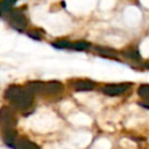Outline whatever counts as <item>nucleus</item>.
I'll return each instance as SVG.
<instances>
[{"label":"nucleus","mask_w":149,"mask_h":149,"mask_svg":"<svg viewBox=\"0 0 149 149\" xmlns=\"http://www.w3.org/2000/svg\"><path fill=\"white\" fill-rule=\"evenodd\" d=\"M15 149H40L34 142L29 141V140H26V139H21L19 140L15 146H14Z\"/></svg>","instance_id":"nucleus-6"},{"label":"nucleus","mask_w":149,"mask_h":149,"mask_svg":"<svg viewBox=\"0 0 149 149\" xmlns=\"http://www.w3.org/2000/svg\"><path fill=\"white\" fill-rule=\"evenodd\" d=\"M17 0H1L0 1V15L3 13H8L12 10L13 6L16 3Z\"/></svg>","instance_id":"nucleus-8"},{"label":"nucleus","mask_w":149,"mask_h":149,"mask_svg":"<svg viewBox=\"0 0 149 149\" xmlns=\"http://www.w3.org/2000/svg\"><path fill=\"white\" fill-rule=\"evenodd\" d=\"M7 19H8V22L10 23V26L15 30L23 31L27 27V17L20 10H10Z\"/></svg>","instance_id":"nucleus-3"},{"label":"nucleus","mask_w":149,"mask_h":149,"mask_svg":"<svg viewBox=\"0 0 149 149\" xmlns=\"http://www.w3.org/2000/svg\"><path fill=\"white\" fill-rule=\"evenodd\" d=\"M29 35H30V37H33V38H35V40H40V38H41V34H40L38 31H36V30L30 31Z\"/></svg>","instance_id":"nucleus-12"},{"label":"nucleus","mask_w":149,"mask_h":149,"mask_svg":"<svg viewBox=\"0 0 149 149\" xmlns=\"http://www.w3.org/2000/svg\"><path fill=\"white\" fill-rule=\"evenodd\" d=\"M95 50H97L100 55H102V56H105V57L116 58V56H118V51L114 50V49H111V48H106V47H99V45H97V47H95Z\"/></svg>","instance_id":"nucleus-7"},{"label":"nucleus","mask_w":149,"mask_h":149,"mask_svg":"<svg viewBox=\"0 0 149 149\" xmlns=\"http://www.w3.org/2000/svg\"><path fill=\"white\" fill-rule=\"evenodd\" d=\"M123 55L127 58H130V59H134V61H141V56H140L139 51H136V50H127V51L123 52Z\"/></svg>","instance_id":"nucleus-11"},{"label":"nucleus","mask_w":149,"mask_h":149,"mask_svg":"<svg viewBox=\"0 0 149 149\" xmlns=\"http://www.w3.org/2000/svg\"><path fill=\"white\" fill-rule=\"evenodd\" d=\"M27 90L34 93L41 94H58L64 90V86L59 81H30L27 84Z\"/></svg>","instance_id":"nucleus-2"},{"label":"nucleus","mask_w":149,"mask_h":149,"mask_svg":"<svg viewBox=\"0 0 149 149\" xmlns=\"http://www.w3.org/2000/svg\"><path fill=\"white\" fill-rule=\"evenodd\" d=\"M72 87L74 91H92L95 87V83L88 79H78L72 83Z\"/></svg>","instance_id":"nucleus-5"},{"label":"nucleus","mask_w":149,"mask_h":149,"mask_svg":"<svg viewBox=\"0 0 149 149\" xmlns=\"http://www.w3.org/2000/svg\"><path fill=\"white\" fill-rule=\"evenodd\" d=\"M6 97L8 100H10L16 107L27 109L33 104V94L27 90L19 86H10L6 91Z\"/></svg>","instance_id":"nucleus-1"},{"label":"nucleus","mask_w":149,"mask_h":149,"mask_svg":"<svg viewBox=\"0 0 149 149\" xmlns=\"http://www.w3.org/2000/svg\"><path fill=\"white\" fill-rule=\"evenodd\" d=\"M132 87L130 83H118V84H106L102 87V92L107 95H119L125 93L126 91H128Z\"/></svg>","instance_id":"nucleus-4"},{"label":"nucleus","mask_w":149,"mask_h":149,"mask_svg":"<svg viewBox=\"0 0 149 149\" xmlns=\"http://www.w3.org/2000/svg\"><path fill=\"white\" fill-rule=\"evenodd\" d=\"M91 48V44L86 41L72 42V50H87Z\"/></svg>","instance_id":"nucleus-10"},{"label":"nucleus","mask_w":149,"mask_h":149,"mask_svg":"<svg viewBox=\"0 0 149 149\" xmlns=\"http://www.w3.org/2000/svg\"><path fill=\"white\" fill-rule=\"evenodd\" d=\"M139 95L142 98L143 102L149 104V84H142L137 90Z\"/></svg>","instance_id":"nucleus-9"},{"label":"nucleus","mask_w":149,"mask_h":149,"mask_svg":"<svg viewBox=\"0 0 149 149\" xmlns=\"http://www.w3.org/2000/svg\"><path fill=\"white\" fill-rule=\"evenodd\" d=\"M146 68H148V69H149V63H147V64H146Z\"/></svg>","instance_id":"nucleus-13"}]
</instances>
